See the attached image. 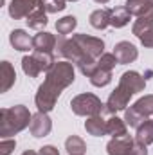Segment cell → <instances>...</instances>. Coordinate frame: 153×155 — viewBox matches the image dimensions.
Listing matches in <instances>:
<instances>
[{"label":"cell","instance_id":"cell-35","mask_svg":"<svg viewBox=\"0 0 153 155\" xmlns=\"http://www.w3.org/2000/svg\"><path fill=\"white\" fill-rule=\"evenodd\" d=\"M67 2H77V0H67Z\"/></svg>","mask_w":153,"mask_h":155},{"label":"cell","instance_id":"cell-4","mask_svg":"<svg viewBox=\"0 0 153 155\" xmlns=\"http://www.w3.org/2000/svg\"><path fill=\"white\" fill-rule=\"evenodd\" d=\"M103 103L97 96L94 94H79L70 101V108L76 116H85V117H94V116H101L103 112Z\"/></svg>","mask_w":153,"mask_h":155},{"label":"cell","instance_id":"cell-20","mask_svg":"<svg viewBox=\"0 0 153 155\" xmlns=\"http://www.w3.org/2000/svg\"><path fill=\"white\" fill-rule=\"evenodd\" d=\"M22 69H24V72L29 78H36L40 72H43V65L40 63V60L34 54L25 56V58L22 60Z\"/></svg>","mask_w":153,"mask_h":155},{"label":"cell","instance_id":"cell-19","mask_svg":"<svg viewBox=\"0 0 153 155\" xmlns=\"http://www.w3.org/2000/svg\"><path fill=\"white\" fill-rule=\"evenodd\" d=\"M90 25L94 29L103 31L105 27L110 25V9H97L90 15Z\"/></svg>","mask_w":153,"mask_h":155},{"label":"cell","instance_id":"cell-3","mask_svg":"<svg viewBox=\"0 0 153 155\" xmlns=\"http://www.w3.org/2000/svg\"><path fill=\"white\" fill-rule=\"evenodd\" d=\"M150 116H153V96H144L141 97L133 107L124 110V121L126 124L139 128Z\"/></svg>","mask_w":153,"mask_h":155},{"label":"cell","instance_id":"cell-16","mask_svg":"<svg viewBox=\"0 0 153 155\" xmlns=\"http://www.w3.org/2000/svg\"><path fill=\"white\" fill-rule=\"evenodd\" d=\"M85 130H86L90 135H94V137H101V135L106 134V121L101 116L88 117L86 123H85Z\"/></svg>","mask_w":153,"mask_h":155},{"label":"cell","instance_id":"cell-14","mask_svg":"<svg viewBox=\"0 0 153 155\" xmlns=\"http://www.w3.org/2000/svg\"><path fill=\"white\" fill-rule=\"evenodd\" d=\"M16 81V72L15 67L9 61H2L0 65V92H7Z\"/></svg>","mask_w":153,"mask_h":155},{"label":"cell","instance_id":"cell-13","mask_svg":"<svg viewBox=\"0 0 153 155\" xmlns=\"http://www.w3.org/2000/svg\"><path fill=\"white\" fill-rule=\"evenodd\" d=\"M56 43H58V38L50 33H45L41 31L38 33L34 38H33V47L34 51H45V52H52L56 49Z\"/></svg>","mask_w":153,"mask_h":155},{"label":"cell","instance_id":"cell-33","mask_svg":"<svg viewBox=\"0 0 153 155\" xmlns=\"http://www.w3.org/2000/svg\"><path fill=\"white\" fill-rule=\"evenodd\" d=\"M22 155H40V153H36V152H33V150H27V152H24Z\"/></svg>","mask_w":153,"mask_h":155},{"label":"cell","instance_id":"cell-17","mask_svg":"<svg viewBox=\"0 0 153 155\" xmlns=\"http://www.w3.org/2000/svg\"><path fill=\"white\" fill-rule=\"evenodd\" d=\"M106 134L112 135V139L128 135L126 121H124V119H119V117H112V119H108V121H106Z\"/></svg>","mask_w":153,"mask_h":155},{"label":"cell","instance_id":"cell-1","mask_svg":"<svg viewBox=\"0 0 153 155\" xmlns=\"http://www.w3.org/2000/svg\"><path fill=\"white\" fill-rule=\"evenodd\" d=\"M70 83H74V63L70 61H58L54 67L47 72L45 81L40 85L34 103L38 107V112H50L56 107V101L63 88H67Z\"/></svg>","mask_w":153,"mask_h":155},{"label":"cell","instance_id":"cell-10","mask_svg":"<svg viewBox=\"0 0 153 155\" xmlns=\"http://www.w3.org/2000/svg\"><path fill=\"white\" fill-rule=\"evenodd\" d=\"M114 54H115V58H117V61L122 63V65L135 61L137 56H139L137 47H135L133 43H130V41H119L114 47Z\"/></svg>","mask_w":153,"mask_h":155},{"label":"cell","instance_id":"cell-32","mask_svg":"<svg viewBox=\"0 0 153 155\" xmlns=\"http://www.w3.org/2000/svg\"><path fill=\"white\" fill-rule=\"evenodd\" d=\"M40 155H60V153L54 146H43V148H40Z\"/></svg>","mask_w":153,"mask_h":155},{"label":"cell","instance_id":"cell-18","mask_svg":"<svg viewBox=\"0 0 153 155\" xmlns=\"http://www.w3.org/2000/svg\"><path fill=\"white\" fill-rule=\"evenodd\" d=\"M130 11L126 7H114L110 9V25L119 29V27H124L128 22H130Z\"/></svg>","mask_w":153,"mask_h":155},{"label":"cell","instance_id":"cell-26","mask_svg":"<svg viewBox=\"0 0 153 155\" xmlns=\"http://www.w3.org/2000/svg\"><path fill=\"white\" fill-rule=\"evenodd\" d=\"M110 81H112V72H110V71H103V69H99V67H97V71L90 76V83H92L94 87H106Z\"/></svg>","mask_w":153,"mask_h":155},{"label":"cell","instance_id":"cell-29","mask_svg":"<svg viewBox=\"0 0 153 155\" xmlns=\"http://www.w3.org/2000/svg\"><path fill=\"white\" fill-rule=\"evenodd\" d=\"M15 148H16V141H13V139H2V143H0V155H9Z\"/></svg>","mask_w":153,"mask_h":155},{"label":"cell","instance_id":"cell-6","mask_svg":"<svg viewBox=\"0 0 153 155\" xmlns=\"http://www.w3.org/2000/svg\"><path fill=\"white\" fill-rule=\"evenodd\" d=\"M72 40L81 47V51H83L86 56H90V58H94V60H97V58H101V56L105 54V52H103V51H105V41L101 38L88 36V35H74Z\"/></svg>","mask_w":153,"mask_h":155},{"label":"cell","instance_id":"cell-8","mask_svg":"<svg viewBox=\"0 0 153 155\" xmlns=\"http://www.w3.org/2000/svg\"><path fill=\"white\" fill-rule=\"evenodd\" d=\"M29 130H31V134L34 137H45L52 130V121H50V117L47 116L45 112H38V114H34L33 119H31Z\"/></svg>","mask_w":153,"mask_h":155},{"label":"cell","instance_id":"cell-34","mask_svg":"<svg viewBox=\"0 0 153 155\" xmlns=\"http://www.w3.org/2000/svg\"><path fill=\"white\" fill-rule=\"evenodd\" d=\"M94 2H97V4H106L108 0H94Z\"/></svg>","mask_w":153,"mask_h":155},{"label":"cell","instance_id":"cell-2","mask_svg":"<svg viewBox=\"0 0 153 155\" xmlns=\"http://www.w3.org/2000/svg\"><path fill=\"white\" fill-rule=\"evenodd\" d=\"M31 112L24 107V105H16L11 108H2L0 110V135L2 139H7L18 132H22L24 128H27L31 124Z\"/></svg>","mask_w":153,"mask_h":155},{"label":"cell","instance_id":"cell-15","mask_svg":"<svg viewBox=\"0 0 153 155\" xmlns=\"http://www.w3.org/2000/svg\"><path fill=\"white\" fill-rule=\"evenodd\" d=\"M9 41H11V45H13L16 51H29V49H34V47H33V38H31L24 29H15V31L9 35Z\"/></svg>","mask_w":153,"mask_h":155},{"label":"cell","instance_id":"cell-31","mask_svg":"<svg viewBox=\"0 0 153 155\" xmlns=\"http://www.w3.org/2000/svg\"><path fill=\"white\" fill-rule=\"evenodd\" d=\"M130 155H148L146 144H142V143L135 141V144H133V148H132V153H130Z\"/></svg>","mask_w":153,"mask_h":155},{"label":"cell","instance_id":"cell-21","mask_svg":"<svg viewBox=\"0 0 153 155\" xmlns=\"http://www.w3.org/2000/svg\"><path fill=\"white\" fill-rule=\"evenodd\" d=\"M135 141L142 143V144H151L153 143V119H146L139 128H137V135Z\"/></svg>","mask_w":153,"mask_h":155},{"label":"cell","instance_id":"cell-7","mask_svg":"<svg viewBox=\"0 0 153 155\" xmlns=\"http://www.w3.org/2000/svg\"><path fill=\"white\" fill-rule=\"evenodd\" d=\"M40 5V0H11L9 5V15L15 20L27 18L31 13H34Z\"/></svg>","mask_w":153,"mask_h":155},{"label":"cell","instance_id":"cell-22","mask_svg":"<svg viewBox=\"0 0 153 155\" xmlns=\"http://www.w3.org/2000/svg\"><path fill=\"white\" fill-rule=\"evenodd\" d=\"M25 22H27V25L31 29H43L47 25V11L38 5V9L25 18Z\"/></svg>","mask_w":153,"mask_h":155},{"label":"cell","instance_id":"cell-11","mask_svg":"<svg viewBox=\"0 0 153 155\" xmlns=\"http://www.w3.org/2000/svg\"><path fill=\"white\" fill-rule=\"evenodd\" d=\"M119 83L124 85V87H128L133 94H137V92H142V90H144V87H146V78L141 76V74L135 72V71H128V72H124V74L121 76Z\"/></svg>","mask_w":153,"mask_h":155},{"label":"cell","instance_id":"cell-25","mask_svg":"<svg viewBox=\"0 0 153 155\" xmlns=\"http://www.w3.org/2000/svg\"><path fill=\"white\" fill-rule=\"evenodd\" d=\"M151 27H153V15H146V16H141V18L135 20L132 31H133L135 36H141V35H144V33H146L148 29H151Z\"/></svg>","mask_w":153,"mask_h":155},{"label":"cell","instance_id":"cell-36","mask_svg":"<svg viewBox=\"0 0 153 155\" xmlns=\"http://www.w3.org/2000/svg\"><path fill=\"white\" fill-rule=\"evenodd\" d=\"M151 2H153V0H151Z\"/></svg>","mask_w":153,"mask_h":155},{"label":"cell","instance_id":"cell-24","mask_svg":"<svg viewBox=\"0 0 153 155\" xmlns=\"http://www.w3.org/2000/svg\"><path fill=\"white\" fill-rule=\"evenodd\" d=\"M76 25H77L76 16H63L61 20L56 22V31H58V35L65 36V35H70L76 29Z\"/></svg>","mask_w":153,"mask_h":155},{"label":"cell","instance_id":"cell-5","mask_svg":"<svg viewBox=\"0 0 153 155\" xmlns=\"http://www.w3.org/2000/svg\"><path fill=\"white\" fill-rule=\"evenodd\" d=\"M132 96H133V92H132L128 87H124V85L119 83L117 88L110 94V97H108V101H106V105H105V110H106L108 114H115V112L126 110V107H128Z\"/></svg>","mask_w":153,"mask_h":155},{"label":"cell","instance_id":"cell-30","mask_svg":"<svg viewBox=\"0 0 153 155\" xmlns=\"http://www.w3.org/2000/svg\"><path fill=\"white\" fill-rule=\"evenodd\" d=\"M139 40H141V43H142L144 47H153V27L151 29H148L144 35H141Z\"/></svg>","mask_w":153,"mask_h":155},{"label":"cell","instance_id":"cell-9","mask_svg":"<svg viewBox=\"0 0 153 155\" xmlns=\"http://www.w3.org/2000/svg\"><path fill=\"white\" fill-rule=\"evenodd\" d=\"M133 144H135V139H132L130 135L117 137L106 144V152H108V155H130Z\"/></svg>","mask_w":153,"mask_h":155},{"label":"cell","instance_id":"cell-28","mask_svg":"<svg viewBox=\"0 0 153 155\" xmlns=\"http://www.w3.org/2000/svg\"><path fill=\"white\" fill-rule=\"evenodd\" d=\"M119 61H117V58H115V54L112 52H105L99 60H97V67L99 69H103V71H110L112 72V69H114L115 65H117Z\"/></svg>","mask_w":153,"mask_h":155},{"label":"cell","instance_id":"cell-27","mask_svg":"<svg viewBox=\"0 0 153 155\" xmlns=\"http://www.w3.org/2000/svg\"><path fill=\"white\" fill-rule=\"evenodd\" d=\"M67 0H40V7H43L47 13H58L63 11L67 5Z\"/></svg>","mask_w":153,"mask_h":155},{"label":"cell","instance_id":"cell-12","mask_svg":"<svg viewBox=\"0 0 153 155\" xmlns=\"http://www.w3.org/2000/svg\"><path fill=\"white\" fill-rule=\"evenodd\" d=\"M124 7L130 11V15L141 18L146 15H153V2L151 0H128Z\"/></svg>","mask_w":153,"mask_h":155},{"label":"cell","instance_id":"cell-23","mask_svg":"<svg viewBox=\"0 0 153 155\" xmlns=\"http://www.w3.org/2000/svg\"><path fill=\"white\" fill-rule=\"evenodd\" d=\"M65 150L70 155H83L86 152V144L81 137L77 135H70L67 141H65Z\"/></svg>","mask_w":153,"mask_h":155}]
</instances>
